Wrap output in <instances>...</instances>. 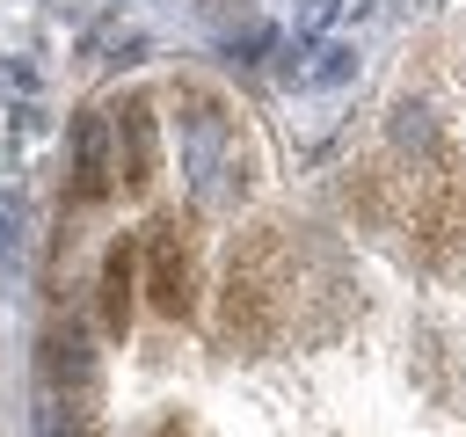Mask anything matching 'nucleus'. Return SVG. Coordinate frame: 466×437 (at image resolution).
<instances>
[{"label":"nucleus","instance_id":"7ed1b4c3","mask_svg":"<svg viewBox=\"0 0 466 437\" xmlns=\"http://www.w3.org/2000/svg\"><path fill=\"white\" fill-rule=\"evenodd\" d=\"M36 371L51 393H87L95 386V350H87V328L80 320H51L44 342H36Z\"/></svg>","mask_w":466,"mask_h":437},{"label":"nucleus","instance_id":"0eeeda50","mask_svg":"<svg viewBox=\"0 0 466 437\" xmlns=\"http://www.w3.org/2000/svg\"><path fill=\"white\" fill-rule=\"evenodd\" d=\"M386 138L408 153V160H437L444 153V131H437V109L430 102H415V95H400L393 109H386Z\"/></svg>","mask_w":466,"mask_h":437},{"label":"nucleus","instance_id":"9d476101","mask_svg":"<svg viewBox=\"0 0 466 437\" xmlns=\"http://www.w3.org/2000/svg\"><path fill=\"white\" fill-rule=\"evenodd\" d=\"M146 437H211V430H204L197 415H182V408H175V415H160V422H153Z\"/></svg>","mask_w":466,"mask_h":437},{"label":"nucleus","instance_id":"423d86ee","mask_svg":"<svg viewBox=\"0 0 466 437\" xmlns=\"http://www.w3.org/2000/svg\"><path fill=\"white\" fill-rule=\"evenodd\" d=\"M131 291H138V240L124 233V240H109V255H102V328L124 342V328H131Z\"/></svg>","mask_w":466,"mask_h":437},{"label":"nucleus","instance_id":"f257e3e1","mask_svg":"<svg viewBox=\"0 0 466 437\" xmlns=\"http://www.w3.org/2000/svg\"><path fill=\"white\" fill-rule=\"evenodd\" d=\"M277 284L269 277H255V269H226V284H218V335L226 342H240V350H262L269 335H277Z\"/></svg>","mask_w":466,"mask_h":437},{"label":"nucleus","instance_id":"6e6552de","mask_svg":"<svg viewBox=\"0 0 466 437\" xmlns=\"http://www.w3.org/2000/svg\"><path fill=\"white\" fill-rule=\"evenodd\" d=\"M102 422H95V401L87 393H44V408H36V437H95Z\"/></svg>","mask_w":466,"mask_h":437},{"label":"nucleus","instance_id":"20e7f679","mask_svg":"<svg viewBox=\"0 0 466 437\" xmlns=\"http://www.w3.org/2000/svg\"><path fill=\"white\" fill-rule=\"evenodd\" d=\"M160 168V131H153V102L146 95H124L116 102V175L131 189H146Z\"/></svg>","mask_w":466,"mask_h":437},{"label":"nucleus","instance_id":"f03ea898","mask_svg":"<svg viewBox=\"0 0 466 437\" xmlns=\"http://www.w3.org/2000/svg\"><path fill=\"white\" fill-rule=\"evenodd\" d=\"M146 299H153V313H167V320H182V313L197 306V277H189V248H182L175 218H160L153 240H146Z\"/></svg>","mask_w":466,"mask_h":437},{"label":"nucleus","instance_id":"1a4fd4ad","mask_svg":"<svg viewBox=\"0 0 466 437\" xmlns=\"http://www.w3.org/2000/svg\"><path fill=\"white\" fill-rule=\"evenodd\" d=\"M350 66H357V51H342V44H335V51H320L313 80H320V87H335V80H350Z\"/></svg>","mask_w":466,"mask_h":437},{"label":"nucleus","instance_id":"39448f33","mask_svg":"<svg viewBox=\"0 0 466 437\" xmlns=\"http://www.w3.org/2000/svg\"><path fill=\"white\" fill-rule=\"evenodd\" d=\"M109 182H116V168H109V124H102V109H80L73 117V204H102Z\"/></svg>","mask_w":466,"mask_h":437}]
</instances>
